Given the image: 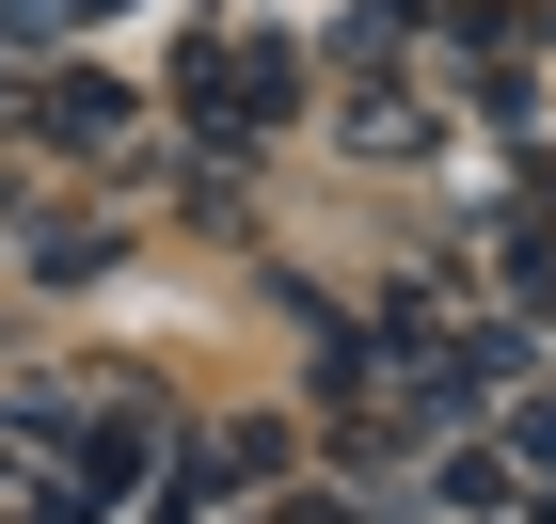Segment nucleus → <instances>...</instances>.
Here are the masks:
<instances>
[{"label":"nucleus","mask_w":556,"mask_h":524,"mask_svg":"<svg viewBox=\"0 0 556 524\" xmlns=\"http://www.w3.org/2000/svg\"><path fill=\"white\" fill-rule=\"evenodd\" d=\"M287 524H334V509H287Z\"/></svg>","instance_id":"nucleus-1"}]
</instances>
